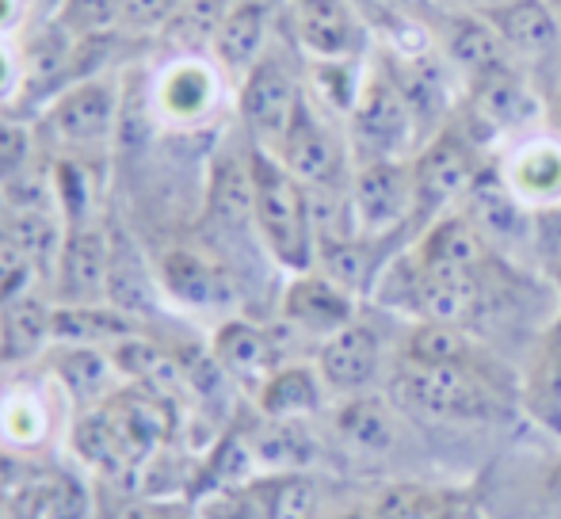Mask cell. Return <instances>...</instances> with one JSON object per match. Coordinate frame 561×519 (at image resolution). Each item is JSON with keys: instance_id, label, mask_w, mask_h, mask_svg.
<instances>
[{"instance_id": "obj_1", "label": "cell", "mask_w": 561, "mask_h": 519, "mask_svg": "<svg viewBox=\"0 0 561 519\" xmlns=\"http://www.w3.org/2000/svg\"><path fill=\"white\" fill-rule=\"evenodd\" d=\"M252 169V226L279 267L290 275L310 272L318 260V230H313L310 187L264 146L249 149Z\"/></svg>"}, {"instance_id": "obj_2", "label": "cell", "mask_w": 561, "mask_h": 519, "mask_svg": "<svg viewBox=\"0 0 561 519\" xmlns=\"http://www.w3.org/2000/svg\"><path fill=\"white\" fill-rule=\"evenodd\" d=\"M390 393L405 413L444 424H481L501 416V393L478 364L421 367L401 359Z\"/></svg>"}, {"instance_id": "obj_3", "label": "cell", "mask_w": 561, "mask_h": 519, "mask_svg": "<svg viewBox=\"0 0 561 519\" xmlns=\"http://www.w3.org/2000/svg\"><path fill=\"white\" fill-rule=\"evenodd\" d=\"M416 119L390 69H378L359 84L352 107V141L359 161H401L413 146Z\"/></svg>"}, {"instance_id": "obj_4", "label": "cell", "mask_w": 561, "mask_h": 519, "mask_svg": "<svg viewBox=\"0 0 561 519\" xmlns=\"http://www.w3.org/2000/svg\"><path fill=\"white\" fill-rule=\"evenodd\" d=\"M347 203L359 238H386L413 218V172L401 161H359L347 180Z\"/></svg>"}, {"instance_id": "obj_5", "label": "cell", "mask_w": 561, "mask_h": 519, "mask_svg": "<svg viewBox=\"0 0 561 519\" xmlns=\"http://www.w3.org/2000/svg\"><path fill=\"white\" fill-rule=\"evenodd\" d=\"M298 100H302V89H298L287 58L264 54V58L244 73L241 96H237L241 123H244V130H249L252 146H264L275 153V146L283 141L290 119H295Z\"/></svg>"}, {"instance_id": "obj_6", "label": "cell", "mask_w": 561, "mask_h": 519, "mask_svg": "<svg viewBox=\"0 0 561 519\" xmlns=\"http://www.w3.org/2000/svg\"><path fill=\"white\" fill-rule=\"evenodd\" d=\"M58 401H66V393L54 387V379H20L0 390V451L31 462L50 451L61 431Z\"/></svg>"}, {"instance_id": "obj_7", "label": "cell", "mask_w": 561, "mask_h": 519, "mask_svg": "<svg viewBox=\"0 0 561 519\" xmlns=\"http://www.w3.org/2000/svg\"><path fill=\"white\" fill-rule=\"evenodd\" d=\"M46 127L54 138L69 149H96L107 146L123 127V100H118V84L104 77H89L81 84H69L61 96L50 100L46 112Z\"/></svg>"}, {"instance_id": "obj_8", "label": "cell", "mask_w": 561, "mask_h": 519, "mask_svg": "<svg viewBox=\"0 0 561 519\" xmlns=\"http://www.w3.org/2000/svg\"><path fill=\"white\" fill-rule=\"evenodd\" d=\"M107 272H112V238L100 226H66L50 290L58 305L107 302Z\"/></svg>"}, {"instance_id": "obj_9", "label": "cell", "mask_w": 561, "mask_h": 519, "mask_svg": "<svg viewBox=\"0 0 561 519\" xmlns=\"http://www.w3.org/2000/svg\"><path fill=\"white\" fill-rule=\"evenodd\" d=\"M409 172H413V195H416L413 218H424V222H436L458 195H466V187L478 176L470 146H466L455 130L436 134V138L416 153Z\"/></svg>"}, {"instance_id": "obj_10", "label": "cell", "mask_w": 561, "mask_h": 519, "mask_svg": "<svg viewBox=\"0 0 561 519\" xmlns=\"http://www.w3.org/2000/svg\"><path fill=\"white\" fill-rule=\"evenodd\" d=\"M275 157L302 180L306 187H347L344 180V153L333 130L321 123L318 107L310 104V96L302 92L298 112L290 119L283 141L275 146Z\"/></svg>"}, {"instance_id": "obj_11", "label": "cell", "mask_w": 561, "mask_h": 519, "mask_svg": "<svg viewBox=\"0 0 561 519\" xmlns=\"http://www.w3.org/2000/svg\"><path fill=\"white\" fill-rule=\"evenodd\" d=\"M313 367H318L329 393H340V397L370 393L378 374H382V336L367 321L355 318L352 325H344L340 333L321 341Z\"/></svg>"}, {"instance_id": "obj_12", "label": "cell", "mask_w": 561, "mask_h": 519, "mask_svg": "<svg viewBox=\"0 0 561 519\" xmlns=\"http://www.w3.org/2000/svg\"><path fill=\"white\" fill-rule=\"evenodd\" d=\"M279 310L290 328L325 341V336L340 333V328L355 321V295L329 279L325 272L310 267V272H298L287 282Z\"/></svg>"}, {"instance_id": "obj_13", "label": "cell", "mask_w": 561, "mask_h": 519, "mask_svg": "<svg viewBox=\"0 0 561 519\" xmlns=\"http://www.w3.org/2000/svg\"><path fill=\"white\" fill-rule=\"evenodd\" d=\"M157 282L172 302L187 305V310H218L233 298L226 267L192 245H172L157 260Z\"/></svg>"}, {"instance_id": "obj_14", "label": "cell", "mask_w": 561, "mask_h": 519, "mask_svg": "<svg viewBox=\"0 0 561 519\" xmlns=\"http://www.w3.org/2000/svg\"><path fill=\"white\" fill-rule=\"evenodd\" d=\"M50 379H54V387L66 393V401H73L77 413H81V408L104 405V401L123 387V374H118L112 351L92 348V344H54Z\"/></svg>"}, {"instance_id": "obj_15", "label": "cell", "mask_w": 561, "mask_h": 519, "mask_svg": "<svg viewBox=\"0 0 561 519\" xmlns=\"http://www.w3.org/2000/svg\"><path fill=\"white\" fill-rule=\"evenodd\" d=\"M298 43L321 61H347L359 54V12L347 0H295Z\"/></svg>"}, {"instance_id": "obj_16", "label": "cell", "mask_w": 561, "mask_h": 519, "mask_svg": "<svg viewBox=\"0 0 561 519\" xmlns=\"http://www.w3.org/2000/svg\"><path fill=\"white\" fill-rule=\"evenodd\" d=\"M210 364L256 393L267 382V374L279 367V356H275V341L267 328L233 318L218 325L215 341H210Z\"/></svg>"}, {"instance_id": "obj_17", "label": "cell", "mask_w": 561, "mask_h": 519, "mask_svg": "<svg viewBox=\"0 0 561 519\" xmlns=\"http://www.w3.org/2000/svg\"><path fill=\"white\" fill-rule=\"evenodd\" d=\"M54 348V302L38 290L0 305V364L23 367Z\"/></svg>"}, {"instance_id": "obj_18", "label": "cell", "mask_w": 561, "mask_h": 519, "mask_svg": "<svg viewBox=\"0 0 561 519\" xmlns=\"http://www.w3.org/2000/svg\"><path fill=\"white\" fill-rule=\"evenodd\" d=\"M470 115L485 130H516L539 115V96L519 81L516 69H493L470 81Z\"/></svg>"}, {"instance_id": "obj_19", "label": "cell", "mask_w": 561, "mask_h": 519, "mask_svg": "<svg viewBox=\"0 0 561 519\" xmlns=\"http://www.w3.org/2000/svg\"><path fill=\"white\" fill-rule=\"evenodd\" d=\"M413 260L428 272H481L485 264V233L470 215H439L428 222Z\"/></svg>"}, {"instance_id": "obj_20", "label": "cell", "mask_w": 561, "mask_h": 519, "mask_svg": "<svg viewBox=\"0 0 561 519\" xmlns=\"http://www.w3.org/2000/svg\"><path fill=\"white\" fill-rule=\"evenodd\" d=\"M267 20H272L267 0H229L222 23H218L215 38H210V50L229 73H249L264 58Z\"/></svg>"}, {"instance_id": "obj_21", "label": "cell", "mask_w": 561, "mask_h": 519, "mask_svg": "<svg viewBox=\"0 0 561 519\" xmlns=\"http://www.w3.org/2000/svg\"><path fill=\"white\" fill-rule=\"evenodd\" d=\"M444 50L462 73L481 77L493 73V69H508V43L501 38V31L485 20V15L473 12H455L444 20Z\"/></svg>"}, {"instance_id": "obj_22", "label": "cell", "mask_w": 561, "mask_h": 519, "mask_svg": "<svg viewBox=\"0 0 561 519\" xmlns=\"http://www.w3.org/2000/svg\"><path fill=\"white\" fill-rule=\"evenodd\" d=\"M325 382L318 367L306 364H279L267 382L256 390V413L267 420H310L325 401Z\"/></svg>"}, {"instance_id": "obj_23", "label": "cell", "mask_w": 561, "mask_h": 519, "mask_svg": "<svg viewBox=\"0 0 561 519\" xmlns=\"http://www.w3.org/2000/svg\"><path fill=\"white\" fill-rule=\"evenodd\" d=\"M485 20L516 54H550L561 43V15L547 0H504L489 8Z\"/></svg>"}, {"instance_id": "obj_24", "label": "cell", "mask_w": 561, "mask_h": 519, "mask_svg": "<svg viewBox=\"0 0 561 519\" xmlns=\"http://www.w3.org/2000/svg\"><path fill=\"white\" fill-rule=\"evenodd\" d=\"M466 215L473 218L485 238L512 241L519 233H527L531 215H527L524 199L508 187V180L496 176V172H478L473 184L466 187Z\"/></svg>"}, {"instance_id": "obj_25", "label": "cell", "mask_w": 561, "mask_h": 519, "mask_svg": "<svg viewBox=\"0 0 561 519\" xmlns=\"http://www.w3.org/2000/svg\"><path fill=\"white\" fill-rule=\"evenodd\" d=\"M524 405L542 428L561 436V318L539 336L524 374Z\"/></svg>"}, {"instance_id": "obj_26", "label": "cell", "mask_w": 561, "mask_h": 519, "mask_svg": "<svg viewBox=\"0 0 561 519\" xmlns=\"http://www.w3.org/2000/svg\"><path fill=\"white\" fill-rule=\"evenodd\" d=\"M336 436L359 454H386L398 443V416L386 397L355 393L336 408Z\"/></svg>"}, {"instance_id": "obj_27", "label": "cell", "mask_w": 561, "mask_h": 519, "mask_svg": "<svg viewBox=\"0 0 561 519\" xmlns=\"http://www.w3.org/2000/svg\"><path fill=\"white\" fill-rule=\"evenodd\" d=\"M508 187L524 199V207H554L561 203V146L558 141H531L508 164Z\"/></svg>"}, {"instance_id": "obj_28", "label": "cell", "mask_w": 561, "mask_h": 519, "mask_svg": "<svg viewBox=\"0 0 561 519\" xmlns=\"http://www.w3.org/2000/svg\"><path fill=\"white\" fill-rule=\"evenodd\" d=\"M260 474H287V470H310L313 443L306 436V420H267L260 416V428L249 436Z\"/></svg>"}, {"instance_id": "obj_29", "label": "cell", "mask_w": 561, "mask_h": 519, "mask_svg": "<svg viewBox=\"0 0 561 519\" xmlns=\"http://www.w3.org/2000/svg\"><path fill=\"white\" fill-rule=\"evenodd\" d=\"M264 519H318L321 512V482L310 470H287V474L256 477Z\"/></svg>"}, {"instance_id": "obj_30", "label": "cell", "mask_w": 561, "mask_h": 519, "mask_svg": "<svg viewBox=\"0 0 561 519\" xmlns=\"http://www.w3.org/2000/svg\"><path fill=\"white\" fill-rule=\"evenodd\" d=\"M405 364L421 367H447V364H478L473 359V341L458 325L447 321H421V325L409 333L405 348H401Z\"/></svg>"}, {"instance_id": "obj_31", "label": "cell", "mask_w": 561, "mask_h": 519, "mask_svg": "<svg viewBox=\"0 0 561 519\" xmlns=\"http://www.w3.org/2000/svg\"><path fill=\"white\" fill-rule=\"evenodd\" d=\"M161 112L172 123H199L215 104V77L203 66H180L164 77L161 96H157Z\"/></svg>"}, {"instance_id": "obj_32", "label": "cell", "mask_w": 561, "mask_h": 519, "mask_svg": "<svg viewBox=\"0 0 561 519\" xmlns=\"http://www.w3.org/2000/svg\"><path fill=\"white\" fill-rule=\"evenodd\" d=\"M153 287H161V282L149 279L146 264H141V256L134 253V245H115V241H112L107 302H112L115 310H123V313H130V318H138V313L153 310Z\"/></svg>"}, {"instance_id": "obj_33", "label": "cell", "mask_w": 561, "mask_h": 519, "mask_svg": "<svg viewBox=\"0 0 561 519\" xmlns=\"http://www.w3.org/2000/svg\"><path fill=\"white\" fill-rule=\"evenodd\" d=\"M210 215L226 226L237 222H252V169H249V153L237 161L215 164V176H210Z\"/></svg>"}, {"instance_id": "obj_34", "label": "cell", "mask_w": 561, "mask_h": 519, "mask_svg": "<svg viewBox=\"0 0 561 519\" xmlns=\"http://www.w3.org/2000/svg\"><path fill=\"white\" fill-rule=\"evenodd\" d=\"M375 519H455L450 512L447 493L428 489V485L416 482H393L370 505Z\"/></svg>"}, {"instance_id": "obj_35", "label": "cell", "mask_w": 561, "mask_h": 519, "mask_svg": "<svg viewBox=\"0 0 561 519\" xmlns=\"http://www.w3.org/2000/svg\"><path fill=\"white\" fill-rule=\"evenodd\" d=\"M405 92L409 107H413V119L416 127H428L432 119H439L447 107V84L439 77V69L432 66L428 58H413L401 66V73H393Z\"/></svg>"}, {"instance_id": "obj_36", "label": "cell", "mask_w": 561, "mask_h": 519, "mask_svg": "<svg viewBox=\"0 0 561 519\" xmlns=\"http://www.w3.org/2000/svg\"><path fill=\"white\" fill-rule=\"evenodd\" d=\"M318 272H325L329 279L340 282L344 290H363L370 279V256H367V238H333L318 241Z\"/></svg>"}, {"instance_id": "obj_37", "label": "cell", "mask_w": 561, "mask_h": 519, "mask_svg": "<svg viewBox=\"0 0 561 519\" xmlns=\"http://www.w3.org/2000/svg\"><path fill=\"white\" fill-rule=\"evenodd\" d=\"M54 23L73 38L112 35L123 23V0H61V12Z\"/></svg>"}, {"instance_id": "obj_38", "label": "cell", "mask_w": 561, "mask_h": 519, "mask_svg": "<svg viewBox=\"0 0 561 519\" xmlns=\"http://www.w3.org/2000/svg\"><path fill=\"white\" fill-rule=\"evenodd\" d=\"M229 0H184L180 12L172 15V23L164 27V35L180 46H199V43H210L222 23Z\"/></svg>"}, {"instance_id": "obj_39", "label": "cell", "mask_w": 561, "mask_h": 519, "mask_svg": "<svg viewBox=\"0 0 561 519\" xmlns=\"http://www.w3.org/2000/svg\"><path fill=\"white\" fill-rule=\"evenodd\" d=\"M38 282H43L38 267L31 264V256L23 253L4 233V226H0V305L27 295V290H38Z\"/></svg>"}, {"instance_id": "obj_40", "label": "cell", "mask_w": 561, "mask_h": 519, "mask_svg": "<svg viewBox=\"0 0 561 519\" xmlns=\"http://www.w3.org/2000/svg\"><path fill=\"white\" fill-rule=\"evenodd\" d=\"M31 157H35V146H31V130L23 123L0 119V187L8 180L23 176L31 169Z\"/></svg>"}, {"instance_id": "obj_41", "label": "cell", "mask_w": 561, "mask_h": 519, "mask_svg": "<svg viewBox=\"0 0 561 519\" xmlns=\"http://www.w3.org/2000/svg\"><path fill=\"white\" fill-rule=\"evenodd\" d=\"M184 0H123V23L126 31H164L172 15L180 12Z\"/></svg>"}, {"instance_id": "obj_42", "label": "cell", "mask_w": 561, "mask_h": 519, "mask_svg": "<svg viewBox=\"0 0 561 519\" xmlns=\"http://www.w3.org/2000/svg\"><path fill=\"white\" fill-rule=\"evenodd\" d=\"M352 4L363 20L378 23V27H390V23H401L409 12H413L416 0H352Z\"/></svg>"}, {"instance_id": "obj_43", "label": "cell", "mask_w": 561, "mask_h": 519, "mask_svg": "<svg viewBox=\"0 0 561 519\" xmlns=\"http://www.w3.org/2000/svg\"><path fill=\"white\" fill-rule=\"evenodd\" d=\"M15 84H23V66H15L12 54H8L4 46H0V100L12 96Z\"/></svg>"}, {"instance_id": "obj_44", "label": "cell", "mask_w": 561, "mask_h": 519, "mask_svg": "<svg viewBox=\"0 0 561 519\" xmlns=\"http://www.w3.org/2000/svg\"><path fill=\"white\" fill-rule=\"evenodd\" d=\"M550 119H554V127L561 130V81L554 84V92H550Z\"/></svg>"}, {"instance_id": "obj_45", "label": "cell", "mask_w": 561, "mask_h": 519, "mask_svg": "<svg viewBox=\"0 0 561 519\" xmlns=\"http://www.w3.org/2000/svg\"><path fill=\"white\" fill-rule=\"evenodd\" d=\"M458 4H473V8H496V4H504V0H458Z\"/></svg>"}, {"instance_id": "obj_46", "label": "cell", "mask_w": 561, "mask_h": 519, "mask_svg": "<svg viewBox=\"0 0 561 519\" xmlns=\"http://www.w3.org/2000/svg\"><path fill=\"white\" fill-rule=\"evenodd\" d=\"M554 12H558V15H561V0H554Z\"/></svg>"}, {"instance_id": "obj_47", "label": "cell", "mask_w": 561, "mask_h": 519, "mask_svg": "<svg viewBox=\"0 0 561 519\" xmlns=\"http://www.w3.org/2000/svg\"><path fill=\"white\" fill-rule=\"evenodd\" d=\"M0 519H4V516H0Z\"/></svg>"}]
</instances>
